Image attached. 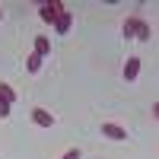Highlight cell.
Segmentation results:
<instances>
[{
    "mask_svg": "<svg viewBox=\"0 0 159 159\" xmlns=\"http://www.w3.org/2000/svg\"><path fill=\"white\" fill-rule=\"evenodd\" d=\"M153 118L159 121V102H153Z\"/></svg>",
    "mask_w": 159,
    "mask_h": 159,
    "instance_id": "obj_13",
    "label": "cell"
},
{
    "mask_svg": "<svg viewBox=\"0 0 159 159\" xmlns=\"http://www.w3.org/2000/svg\"><path fill=\"white\" fill-rule=\"evenodd\" d=\"M150 22H143V19H137V29H134V38L137 42H150Z\"/></svg>",
    "mask_w": 159,
    "mask_h": 159,
    "instance_id": "obj_7",
    "label": "cell"
},
{
    "mask_svg": "<svg viewBox=\"0 0 159 159\" xmlns=\"http://www.w3.org/2000/svg\"><path fill=\"white\" fill-rule=\"evenodd\" d=\"M64 13V3H57V0H48V3H42V10H38V16H42L45 22H57V16Z\"/></svg>",
    "mask_w": 159,
    "mask_h": 159,
    "instance_id": "obj_1",
    "label": "cell"
},
{
    "mask_svg": "<svg viewBox=\"0 0 159 159\" xmlns=\"http://www.w3.org/2000/svg\"><path fill=\"white\" fill-rule=\"evenodd\" d=\"M42 61H45V57H38L35 51H32V54L25 57V70H29V73H38V70H42Z\"/></svg>",
    "mask_w": 159,
    "mask_h": 159,
    "instance_id": "obj_8",
    "label": "cell"
},
{
    "mask_svg": "<svg viewBox=\"0 0 159 159\" xmlns=\"http://www.w3.org/2000/svg\"><path fill=\"white\" fill-rule=\"evenodd\" d=\"M7 118H10V105L0 99V121H7Z\"/></svg>",
    "mask_w": 159,
    "mask_h": 159,
    "instance_id": "obj_11",
    "label": "cell"
},
{
    "mask_svg": "<svg viewBox=\"0 0 159 159\" xmlns=\"http://www.w3.org/2000/svg\"><path fill=\"white\" fill-rule=\"evenodd\" d=\"M32 121L38 127H51V124H54V115H51L48 108H32Z\"/></svg>",
    "mask_w": 159,
    "mask_h": 159,
    "instance_id": "obj_3",
    "label": "cell"
},
{
    "mask_svg": "<svg viewBox=\"0 0 159 159\" xmlns=\"http://www.w3.org/2000/svg\"><path fill=\"white\" fill-rule=\"evenodd\" d=\"M137 19H140V16H127V19H124V35H127V38H134V29H137Z\"/></svg>",
    "mask_w": 159,
    "mask_h": 159,
    "instance_id": "obj_10",
    "label": "cell"
},
{
    "mask_svg": "<svg viewBox=\"0 0 159 159\" xmlns=\"http://www.w3.org/2000/svg\"><path fill=\"white\" fill-rule=\"evenodd\" d=\"M70 22H73V13L64 10L61 16H57V22H54V32H57V35H67V32H70Z\"/></svg>",
    "mask_w": 159,
    "mask_h": 159,
    "instance_id": "obj_4",
    "label": "cell"
},
{
    "mask_svg": "<svg viewBox=\"0 0 159 159\" xmlns=\"http://www.w3.org/2000/svg\"><path fill=\"white\" fill-rule=\"evenodd\" d=\"M102 137H108V140H127V130H124L121 124L105 121V124H102Z\"/></svg>",
    "mask_w": 159,
    "mask_h": 159,
    "instance_id": "obj_2",
    "label": "cell"
},
{
    "mask_svg": "<svg viewBox=\"0 0 159 159\" xmlns=\"http://www.w3.org/2000/svg\"><path fill=\"white\" fill-rule=\"evenodd\" d=\"M61 159H80V150H76V147H73V150H67V153H64V156H61Z\"/></svg>",
    "mask_w": 159,
    "mask_h": 159,
    "instance_id": "obj_12",
    "label": "cell"
},
{
    "mask_svg": "<svg viewBox=\"0 0 159 159\" xmlns=\"http://www.w3.org/2000/svg\"><path fill=\"white\" fill-rule=\"evenodd\" d=\"M0 99H3L7 105L16 102V92H13V86H10V83H0Z\"/></svg>",
    "mask_w": 159,
    "mask_h": 159,
    "instance_id": "obj_9",
    "label": "cell"
},
{
    "mask_svg": "<svg viewBox=\"0 0 159 159\" xmlns=\"http://www.w3.org/2000/svg\"><path fill=\"white\" fill-rule=\"evenodd\" d=\"M32 51H35L38 57H45L48 51H51V38H48V35H35V48H32Z\"/></svg>",
    "mask_w": 159,
    "mask_h": 159,
    "instance_id": "obj_6",
    "label": "cell"
},
{
    "mask_svg": "<svg viewBox=\"0 0 159 159\" xmlns=\"http://www.w3.org/2000/svg\"><path fill=\"white\" fill-rule=\"evenodd\" d=\"M0 22H3V7H0Z\"/></svg>",
    "mask_w": 159,
    "mask_h": 159,
    "instance_id": "obj_14",
    "label": "cell"
},
{
    "mask_svg": "<svg viewBox=\"0 0 159 159\" xmlns=\"http://www.w3.org/2000/svg\"><path fill=\"white\" fill-rule=\"evenodd\" d=\"M137 76H140V57H127V64H124V80H127V83H134Z\"/></svg>",
    "mask_w": 159,
    "mask_h": 159,
    "instance_id": "obj_5",
    "label": "cell"
}]
</instances>
